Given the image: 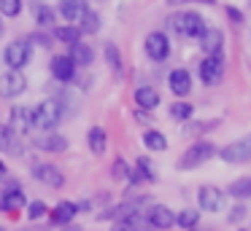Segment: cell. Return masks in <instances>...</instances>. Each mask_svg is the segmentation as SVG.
I'll list each match as a JSON object with an SVG mask.
<instances>
[{
  "mask_svg": "<svg viewBox=\"0 0 251 231\" xmlns=\"http://www.w3.org/2000/svg\"><path fill=\"white\" fill-rule=\"evenodd\" d=\"M143 145H146L149 150H165L168 148V137H165L162 132H157V129H146V132H143Z\"/></svg>",
  "mask_w": 251,
  "mask_h": 231,
  "instance_id": "603a6c76",
  "label": "cell"
},
{
  "mask_svg": "<svg viewBox=\"0 0 251 231\" xmlns=\"http://www.w3.org/2000/svg\"><path fill=\"white\" fill-rule=\"evenodd\" d=\"M76 212H78V204L60 202L54 210H51V220H54V223H60V226H68L73 218H76Z\"/></svg>",
  "mask_w": 251,
  "mask_h": 231,
  "instance_id": "44dd1931",
  "label": "cell"
},
{
  "mask_svg": "<svg viewBox=\"0 0 251 231\" xmlns=\"http://www.w3.org/2000/svg\"><path fill=\"white\" fill-rule=\"evenodd\" d=\"M111 231H151V223L141 212H135V215H127V218H119Z\"/></svg>",
  "mask_w": 251,
  "mask_h": 231,
  "instance_id": "2e32d148",
  "label": "cell"
},
{
  "mask_svg": "<svg viewBox=\"0 0 251 231\" xmlns=\"http://www.w3.org/2000/svg\"><path fill=\"white\" fill-rule=\"evenodd\" d=\"M243 215H246V207H243V204H235V207H232V215H229V220H232V223H238Z\"/></svg>",
  "mask_w": 251,
  "mask_h": 231,
  "instance_id": "8d00e7d4",
  "label": "cell"
},
{
  "mask_svg": "<svg viewBox=\"0 0 251 231\" xmlns=\"http://www.w3.org/2000/svg\"><path fill=\"white\" fill-rule=\"evenodd\" d=\"M6 177V164H3V159H0V180Z\"/></svg>",
  "mask_w": 251,
  "mask_h": 231,
  "instance_id": "b9f144b4",
  "label": "cell"
},
{
  "mask_svg": "<svg viewBox=\"0 0 251 231\" xmlns=\"http://www.w3.org/2000/svg\"><path fill=\"white\" fill-rule=\"evenodd\" d=\"M33 175L38 177L46 188H62V186H65V177H62V172L57 169L54 164H35L33 167Z\"/></svg>",
  "mask_w": 251,
  "mask_h": 231,
  "instance_id": "7c38bea8",
  "label": "cell"
},
{
  "mask_svg": "<svg viewBox=\"0 0 251 231\" xmlns=\"http://www.w3.org/2000/svg\"><path fill=\"white\" fill-rule=\"evenodd\" d=\"M27 41L30 43H38V46H46V48L51 46V38H46V35H30Z\"/></svg>",
  "mask_w": 251,
  "mask_h": 231,
  "instance_id": "f35d334b",
  "label": "cell"
},
{
  "mask_svg": "<svg viewBox=\"0 0 251 231\" xmlns=\"http://www.w3.org/2000/svg\"><path fill=\"white\" fill-rule=\"evenodd\" d=\"M229 196L235 199H251V177H238L229 186Z\"/></svg>",
  "mask_w": 251,
  "mask_h": 231,
  "instance_id": "83f0119b",
  "label": "cell"
},
{
  "mask_svg": "<svg viewBox=\"0 0 251 231\" xmlns=\"http://www.w3.org/2000/svg\"><path fill=\"white\" fill-rule=\"evenodd\" d=\"M84 11H87V0H60V16H65L68 24L81 19Z\"/></svg>",
  "mask_w": 251,
  "mask_h": 231,
  "instance_id": "ffe728a7",
  "label": "cell"
},
{
  "mask_svg": "<svg viewBox=\"0 0 251 231\" xmlns=\"http://www.w3.org/2000/svg\"><path fill=\"white\" fill-rule=\"evenodd\" d=\"M192 113H195V107H192L189 102H173V107H170V116L178 118V121H186V118H192Z\"/></svg>",
  "mask_w": 251,
  "mask_h": 231,
  "instance_id": "1f68e13d",
  "label": "cell"
},
{
  "mask_svg": "<svg viewBox=\"0 0 251 231\" xmlns=\"http://www.w3.org/2000/svg\"><path fill=\"white\" fill-rule=\"evenodd\" d=\"M25 86H27V81L19 70H8V73L0 75V97H19Z\"/></svg>",
  "mask_w": 251,
  "mask_h": 231,
  "instance_id": "9c48e42d",
  "label": "cell"
},
{
  "mask_svg": "<svg viewBox=\"0 0 251 231\" xmlns=\"http://www.w3.org/2000/svg\"><path fill=\"white\" fill-rule=\"evenodd\" d=\"M219 156H222L224 164H246V161H251V134L224 145V148L219 150Z\"/></svg>",
  "mask_w": 251,
  "mask_h": 231,
  "instance_id": "8992f818",
  "label": "cell"
},
{
  "mask_svg": "<svg viewBox=\"0 0 251 231\" xmlns=\"http://www.w3.org/2000/svg\"><path fill=\"white\" fill-rule=\"evenodd\" d=\"M197 204H200V210H205V212H219V210L224 207V193H222V188H216V186H202L200 191H197Z\"/></svg>",
  "mask_w": 251,
  "mask_h": 231,
  "instance_id": "ba28073f",
  "label": "cell"
},
{
  "mask_svg": "<svg viewBox=\"0 0 251 231\" xmlns=\"http://www.w3.org/2000/svg\"><path fill=\"white\" fill-rule=\"evenodd\" d=\"M35 21H38L41 27L54 24V11H51L49 5H35Z\"/></svg>",
  "mask_w": 251,
  "mask_h": 231,
  "instance_id": "836d02e7",
  "label": "cell"
},
{
  "mask_svg": "<svg viewBox=\"0 0 251 231\" xmlns=\"http://www.w3.org/2000/svg\"><path fill=\"white\" fill-rule=\"evenodd\" d=\"M227 16L235 21V24H240V21H243V14H240V11L235 8V5H227Z\"/></svg>",
  "mask_w": 251,
  "mask_h": 231,
  "instance_id": "74e56055",
  "label": "cell"
},
{
  "mask_svg": "<svg viewBox=\"0 0 251 231\" xmlns=\"http://www.w3.org/2000/svg\"><path fill=\"white\" fill-rule=\"evenodd\" d=\"M135 169L141 172V177L146 183H151V180H157V172H154V164L151 161L146 159V156H141V159H138V164H135Z\"/></svg>",
  "mask_w": 251,
  "mask_h": 231,
  "instance_id": "4dcf8cb0",
  "label": "cell"
},
{
  "mask_svg": "<svg viewBox=\"0 0 251 231\" xmlns=\"http://www.w3.org/2000/svg\"><path fill=\"white\" fill-rule=\"evenodd\" d=\"M224 70H227V62H224V54H211L200 62V81L205 86H219L224 78Z\"/></svg>",
  "mask_w": 251,
  "mask_h": 231,
  "instance_id": "5b68a950",
  "label": "cell"
},
{
  "mask_svg": "<svg viewBox=\"0 0 251 231\" xmlns=\"http://www.w3.org/2000/svg\"><path fill=\"white\" fill-rule=\"evenodd\" d=\"M35 145L41 150H49V153H62L68 148V137H62V134H46V137L35 140Z\"/></svg>",
  "mask_w": 251,
  "mask_h": 231,
  "instance_id": "7402d4cb",
  "label": "cell"
},
{
  "mask_svg": "<svg viewBox=\"0 0 251 231\" xmlns=\"http://www.w3.org/2000/svg\"><path fill=\"white\" fill-rule=\"evenodd\" d=\"M130 172H132V167H127L125 159H116V161H114V169H111V175H114L116 180H130Z\"/></svg>",
  "mask_w": 251,
  "mask_h": 231,
  "instance_id": "e575fe53",
  "label": "cell"
},
{
  "mask_svg": "<svg viewBox=\"0 0 251 231\" xmlns=\"http://www.w3.org/2000/svg\"><path fill=\"white\" fill-rule=\"evenodd\" d=\"M78 21H81V27H78L81 32H98L100 30V16L95 14V11H89V8L81 14V19H78Z\"/></svg>",
  "mask_w": 251,
  "mask_h": 231,
  "instance_id": "f1b7e54d",
  "label": "cell"
},
{
  "mask_svg": "<svg viewBox=\"0 0 251 231\" xmlns=\"http://www.w3.org/2000/svg\"><path fill=\"white\" fill-rule=\"evenodd\" d=\"M54 38H57L60 43L76 46L78 38H81V30H78V27H73V24H65V27H57V30H54Z\"/></svg>",
  "mask_w": 251,
  "mask_h": 231,
  "instance_id": "484cf974",
  "label": "cell"
},
{
  "mask_svg": "<svg viewBox=\"0 0 251 231\" xmlns=\"http://www.w3.org/2000/svg\"><path fill=\"white\" fill-rule=\"evenodd\" d=\"M146 54L154 62H165L170 54V41L165 32H149L146 35Z\"/></svg>",
  "mask_w": 251,
  "mask_h": 231,
  "instance_id": "52a82bcc",
  "label": "cell"
},
{
  "mask_svg": "<svg viewBox=\"0 0 251 231\" xmlns=\"http://www.w3.org/2000/svg\"><path fill=\"white\" fill-rule=\"evenodd\" d=\"M170 5H181V3H205V5H213L216 0H168Z\"/></svg>",
  "mask_w": 251,
  "mask_h": 231,
  "instance_id": "ab89813d",
  "label": "cell"
},
{
  "mask_svg": "<svg viewBox=\"0 0 251 231\" xmlns=\"http://www.w3.org/2000/svg\"><path fill=\"white\" fill-rule=\"evenodd\" d=\"M87 143H89V148H92L95 156H103V153H105V132H103L100 126H92V129H89Z\"/></svg>",
  "mask_w": 251,
  "mask_h": 231,
  "instance_id": "cb8c5ba5",
  "label": "cell"
},
{
  "mask_svg": "<svg viewBox=\"0 0 251 231\" xmlns=\"http://www.w3.org/2000/svg\"><path fill=\"white\" fill-rule=\"evenodd\" d=\"M197 220H200V210H192V207L181 210V212L176 215V226H181L184 231H192L197 226Z\"/></svg>",
  "mask_w": 251,
  "mask_h": 231,
  "instance_id": "d4e9b609",
  "label": "cell"
},
{
  "mask_svg": "<svg viewBox=\"0 0 251 231\" xmlns=\"http://www.w3.org/2000/svg\"><path fill=\"white\" fill-rule=\"evenodd\" d=\"M200 48L205 57H211V54H222L224 48V32L219 30V27H208L205 32H202L200 38Z\"/></svg>",
  "mask_w": 251,
  "mask_h": 231,
  "instance_id": "4fadbf2b",
  "label": "cell"
},
{
  "mask_svg": "<svg viewBox=\"0 0 251 231\" xmlns=\"http://www.w3.org/2000/svg\"><path fill=\"white\" fill-rule=\"evenodd\" d=\"M62 231H84L81 226H73V223H68V226H62Z\"/></svg>",
  "mask_w": 251,
  "mask_h": 231,
  "instance_id": "60d3db41",
  "label": "cell"
},
{
  "mask_svg": "<svg viewBox=\"0 0 251 231\" xmlns=\"http://www.w3.org/2000/svg\"><path fill=\"white\" fill-rule=\"evenodd\" d=\"M44 215H46V204H44V202H30V207H27V218L38 220V218H44Z\"/></svg>",
  "mask_w": 251,
  "mask_h": 231,
  "instance_id": "d590c367",
  "label": "cell"
},
{
  "mask_svg": "<svg viewBox=\"0 0 251 231\" xmlns=\"http://www.w3.org/2000/svg\"><path fill=\"white\" fill-rule=\"evenodd\" d=\"M0 150L8 156H22V140L11 126H0Z\"/></svg>",
  "mask_w": 251,
  "mask_h": 231,
  "instance_id": "9a60e30c",
  "label": "cell"
},
{
  "mask_svg": "<svg viewBox=\"0 0 251 231\" xmlns=\"http://www.w3.org/2000/svg\"><path fill=\"white\" fill-rule=\"evenodd\" d=\"M62 118V105L57 100H46L38 107H33V126L38 129H54Z\"/></svg>",
  "mask_w": 251,
  "mask_h": 231,
  "instance_id": "277c9868",
  "label": "cell"
},
{
  "mask_svg": "<svg viewBox=\"0 0 251 231\" xmlns=\"http://www.w3.org/2000/svg\"><path fill=\"white\" fill-rule=\"evenodd\" d=\"M135 105L141 107V110H154V107L159 105V91L154 89V86H141V89H135Z\"/></svg>",
  "mask_w": 251,
  "mask_h": 231,
  "instance_id": "ac0fdd59",
  "label": "cell"
},
{
  "mask_svg": "<svg viewBox=\"0 0 251 231\" xmlns=\"http://www.w3.org/2000/svg\"><path fill=\"white\" fill-rule=\"evenodd\" d=\"M0 231H3V229H0Z\"/></svg>",
  "mask_w": 251,
  "mask_h": 231,
  "instance_id": "f6af8a7d",
  "label": "cell"
},
{
  "mask_svg": "<svg viewBox=\"0 0 251 231\" xmlns=\"http://www.w3.org/2000/svg\"><path fill=\"white\" fill-rule=\"evenodd\" d=\"M192 231H208V229H197V226H195V229H192Z\"/></svg>",
  "mask_w": 251,
  "mask_h": 231,
  "instance_id": "ee69618b",
  "label": "cell"
},
{
  "mask_svg": "<svg viewBox=\"0 0 251 231\" xmlns=\"http://www.w3.org/2000/svg\"><path fill=\"white\" fill-rule=\"evenodd\" d=\"M219 150L216 145L211 143V140H197L195 145H189V148L181 153L178 159V169H197V167H202L208 159H213Z\"/></svg>",
  "mask_w": 251,
  "mask_h": 231,
  "instance_id": "7a4b0ae2",
  "label": "cell"
},
{
  "mask_svg": "<svg viewBox=\"0 0 251 231\" xmlns=\"http://www.w3.org/2000/svg\"><path fill=\"white\" fill-rule=\"evenodd\" d=\"M19 11H22V0H0V16L14 19L19 16Z\"/></svg>",
  "mask_w": 251,
  "mask_h": 231,
  "instance_id": "d6a6232c",
  "label": "cell"
},
{
  "mask_svg": "<svg viewBox=\"0 0 251 231\" xmlns=\"http://www.w3.org/2000/svg\"><path fill=\"white\" fill-rule=\"evenodd\" d=\"M71 59H73L76 64H92L95 54H92V48H89L87 43L78 41L76 46H71Z\"/></svg>",
  "mask_w": 251,
  "mask_h": 231,
  "instance_id": "4316f807",
  "label": "cell"
},
{
  "mask_svg": "<svg viewBox=\"0 0 251 231\" xmlns=\"http://www.w3.org/2000/svg\"><path fill=\"white\" fill-rule=\"evenodd\" d=\"M25 202H27V199L19 191V186H11L6 193H0V210H11L14 212V210H22Z\"/></svg>",
  "mask_w": 251,
  "mask_h": 231,
  "instance_id": "d6986e66",
  "label": "cell"
},
{
  "mask_svg": "<svg viewBox=\"0 0 251 231\" xmlns=\"http://www.w3.org/2000/svg\"><path fill=\"white\" fill-rule=\"evenodd\" d=\"M168 86H170V91H173L176 97H186V94L192 91V75H189V70H186V67L170 70Z\"/></svg>",
  "mask_w": 251,
  "mask_h": 231,
  "instance_id": "8fae6325",
  "label": "cell"
},
{
  "mask_svg": "<svg viewBox=\"0 0 251 231\" xmlns=\"http://www.w3.org/2000/svg\"><path fill=\"white\" fill-rule=\"evenodd\" d=\"M146 220L151 223V229L168 231V229H173V226H176V212L170 207H165V204H154V207L149 210Z\"/></svg>",
  "mask_w": 251,
  "mask_h": 231,
  "instance_id": "30bf717a",
  "label": "cell"
},
{
  "mask_svg": "<svg viewBox=\"0 0 251 231\" xmlns=\"http://www.w3.org/2000/svg\"><path fill=\"white\" fill-rule=\"evenodd\" d=\"M51 75L62 84H71L76 78V62L71 57H54L51 59Z\"/></svg>",
  "mask_w": 251,
  "mask_h": 231,
  "instance_id": "5bb4252c",
  "label": "cell"
},
{
  "mask_svg": "<svg viewBox=\"0 0 251 231\" xmlns=\"http://www.w3.org/2000/svg\"><path fill=\"white\" fill-rule=\"evenodd\" d=\"M33 59V43L27 38L22 41H11L6 48H3V62L8 64V70H19Z\"/></svg>",
  "mask_w": 251,
  "mask_h": 231,
  "instance_id": "3957f363",
  "label": "cell"
},
{
  "mask_svg": "<svg viewBox=\"0 0 251 231\" xmlns=\"http://www.w3.org/2000/svg\"><path fill=\"white\" fill-rule=\"evenodd\" d=\"M170 27H173L181 38H197V41H200L202 32L208 30L205 19H202L197 11H178V14L170 19Z\"/></svg>",
  "mask_w": 251,
  "mask_h": 231,
  "instance_id": "6da1fadb",
  "label": "cell"
},
{
  "mask_svg": "<svg viewBox=\"0 0 251 231\" xmlns=\"http://www.w3.org/2000/svg\"><path fill=\"white\" fill-rule=\"evenodd\" d=\"M8 126H11L14 132H27V129L33 126V110H30V107L17 105L11 110V121H8Z\"/></svg>",
  "mask_w": 251,
  "mask_h": 231,
  "instance_id": "e0dca14e",
  "label": "cell"
},
{
  "mask_svg": "<svg viewBox=\"0 0 251 231\" xmlns=\"http://www.w3.org/2000/svg\"><path fill=\"white\" fill-rule=\"evenodd\" d=\"M0 35H3V16H0Z\"/></svg>",
  "mask_w": 251,
  "mask_h": 231,
  "instance_id": "7bdbcfd3",
  "label": "cell"
},
{
  "mask_svg": "<svg viewBox=\"0 0 251 231\" xmlns=\"http://www.w3.org/2000/svg\"><path fill=\"white\" fill-rule=\"evenodd\" d=\"M105 59H108L111 70H114L116 75H122V57H119V48H116L114 43H105Z\"/></svg>",
  "mask_w": 251,
  "mask_h": 231,
  "instance_id": "f546056e",
  "label": "cell"
}]
</instances>
